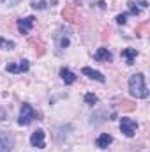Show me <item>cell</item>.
I'll return each instance as SVG.
<instances>
[{
    "mask_svg": "<svg viewBox=\"0 0 150 152\" xmlns=\"http://www.w3.org/2000/svg\"><path fill=\"white\" fill-rule=\"evenodd\" d=\"M60 78L64 80L66 85H73V83L76 81V75L71 71V69H67V67H62V69H60Z\"/></svg>",
    "mask_w": 150,
    "mask_h": 152,
    "instance_id": "12",
    "label": "cell"
},
{
    "mask_svg": "<svg viewBox=\"0 0 150 152\" xmlns=\"http://www.w3.org/2000/svg\"><path fill=\"white\" fill-rule=\"evenodd\" d=\"M127 5H129V11H131L133 14H136V16H138V14L141 12V9H140V7H136L138 4H136L134 0H129V4H127Z\"/></svg>",
    "mask_w": 150,
    "mask_h": 152,
    "instance_id": "16",
    "label": "cell"
},
{
    "mask_svg": "<svg viewBox=\"0 0 150 152\" xmlns=\"http://www.w3.org/2000/svg\"><path fill=\"white\" fill-rule=\"evenodd\" d=\"M136 129H138V124L133 120V118H127V117H122L120 118V131L127 136V138H133L136 134Z\"/></svg>",
    "mask_w": 150,
    "mask_h": 152,
    "instance_id": "3",
    "label": "cell"
},
{
    "mask_svg": "<svg viewBox=\"0 0 150 152\" xmlns=\"http://www.w3.org/2000/svg\"><path fill=\"white\" fill-rule=\"evenodd\" d=\"M30 69V64H28V60H20V62H11V64H7L5 66V71L7 73H12V75H20V73H27Z\"/></svg>",
    "mask_w": 150,
    "mask_h": 152,
    "instance_id": "5",
    "label": "cell"
},
{
    "mask_svg": "<svg viewBox=\"0 0 150 152\" xmlns=\"http://www.w3.org/2000/svg\"><path fill=\"white\" fill-rule=\"evenodd\" d=\"M94 58H95L97 62H111L113 55L108 48H99V50L94 53Z\"/></svg>",
    "mask_w": 150,
    "mask_h": 152,
    "instance_id": "8",
    "label": "cell"
},
{
    "mask_svg": "<svg viewBox=\"0 0 150 152\" xmlns=\"http://www.w3.org/2000/svg\"><path fill=\"white\" fill-rule=\"evenodd\" d=\"M30 143L32 147H37V149H44L46 147V142H44V131L42 129H36L30 136Z\"/></svg>",
    "mask_w": 150,
    "mask_h": 152,
    "instance_id": "7",
    "label": "cell"
},
{
    "mask_svg": "<svg viewBox=\"0 0 150 152\" xmlns=\"http://www.w3.org/2000/svg\"><path fill=\"white\" fill-rule=\"evenodd\" d=\"M34 9H46V0H41V2H34L32 4Z\"/></svg>",
    "mask_w": 150,
    "mask_h": 152,
    "instance_id": "18",
    "label": "cell"
},
{
    "mask_svg": "<svg viewBox=\"0 0 150 152\" xmlns=\"http://www.w3.org/2000/svg\"><path fill=\"white\" fill-rule=\"evenodd\" d=\"M34 21H36V18L34 16H27V18H21V20H18V30H20V34H28L30 32V28L34 27Z\"/></svg>",
    "mask_w": 150,
    "mask_h": 152,
    "instance_id": "6",
    "label": "cell"
},
{
    "mask_svg": "<svg viewBox=\"0 0 150 152\" xmlns=\"http://www.w3.org/2000/svg\"><path fill=\"white\" fill-rule=\"evenodd\" d=\"M115 20H117L118 25H125V21H127V14H118Z\"/></svg>",
    "mask_w": 150,
    "mask_h": 152,
    "instance_id": "17",
    "label": "cell"
},
{
    "mask_svg": "<svg viewBox=\"0 0 150 152\" xmlns=\"http://www.w3.org/2000/svg\"><path fill=\"white\" fill-rule=\"evenodd\" d=\"M14 147V136L9 131H0V152H11Z\"/></svg>",
    "mask_w": 150,
    "mask_h": 152,
    "instance_id": "4",
    "label": "cell"
},
{
    "mask_svg": "<svg viewBox=\"0 0 150 152\" xmlns=\"http://www.w3.org/2000/svg\"><path fill=\"white\" fill-rule=\"evenodd\" d=\"M129 94L136 99H147L149 97V87L145 83L143 73H136L129 78Z\"/></svg>",
    "mask_w": 150,
    "mask_h": 152,
    "instance_id": "1",
    "label": "cell"
},
{
    "mask_svg": "<svg viewBox=\"0 0 150 152\" xmlns=\"http://www.w3.org/2000/svg\"><path fill=\"white\" fill-rule=\"evenodd\" d=\"M5 117H7L5 110H4V108H0V120H5Z\"/></svg>",
    "mask_w": 150,
    "mask_h": 152,
    "instance_id": "19",
    "label": "cell"
},
{
    "mask_svg": "<svg viewBox=\"0 0 150 152\" xmlns=\"http://www.w3.org/2000/svg\"><path fill=\"white\" fill-rule=\"evenodd\" d=\"M57 44H58V48H67L69 46V37L67 36H62V37L58 36L57 37Z\"/></svg>",
    "mask_w": 150,
    "mask_h": 152,
    "instance_id": "15",
    "label": "cell"
},
{
    "mask_svg": "<svg viewBox=\"0 0 150 152\" xmlns=\"http://www.w3.org/2000/svg\"><path fill=\"white\" fill-rule=\"evenodd\" d=\"M81 73L85 76H88V78H92V80H95V81H99V83H104V81H106V78L103 76V73H99V71H95V69H92V67H83Z\"/></svg>",
    "mask_w": 150,
    "mask_h": 152,
    "instance_id": "9",
    "label": "cell"
},
{
    "mask_svg": "<svg viewBox=\"0 0 150 152\" xmlns=\"http://www.w3.org/2000/svg\"><path fill=\"white\" fill-rule=\"evenodd\" d=\"M124 58H125V62H127V66H133L134 62H136V57H138V51L134 50V48H125V50H122V53H120Z\"/></svg>",
    "mask_w": 150,
    "mask_h": 152,
    "instance_id": "11",
    "label": "cell"
},
{
    "mask_svg": "<svg viewBox=\"0 0 150 152\" xmlns=\"http://www.w3.org/2000/svg\"><path fill=\"white\" fill-rule=\"evenodd\" d=\"M16 44H14V41H7V39L0 37V50H12Z\"/></svg>",
    "mask_w": 150,
    "mask_h": 152,
    "instance_id": "13",
    "label": "cell"
},
{
    "mask_svg": "<svg viewBox=\"0 0 150 152\" xmlns=\"http://www.w3.org/2000/svg\"><path fill=\"white\" fill-rule=\"evenodd\" d=\"M111 142H113L111 134L103 133V134H99V138L95 140V147H99V149H108V147L111 145Z\"/></svg>",
    "mask_w": 150,
    "mask_h": 152,
    "instance_id": "10",
    "label": "cell"
},
{
    "mask_svg": "<svg viewBox=\"0 0 150 152\" xmlns=\"http://www.w3.org/2000/svg\"><path fill=\"white\" fill-rule=\"evenodd\" d=\"M97 101H99V99H97V96H95V94H92V92H90V94H85V103H87L88 106L97 104Z\"/></svg>",
    "mask_w": 150,
    "mask_h": 152,
    "instance_id": "14",
    "label": "cell"
},
{
    "mask_svg": "<svg viewBox=\"0 0 150 152\" xmlns=\"http://www.w3.org/2000/svg\"><path fill=\"white\" fill-rule=\"evenodd\" d=\"M36 118H37L36 110H34L28 103H23V104H21V110H20V118H18V124H20V126H30Z\"/></svg>",
    "mask_w": 150,
    "mask_h": 152,
    "instance_id": "2",
    "label": "cell"
}]
</instances>
